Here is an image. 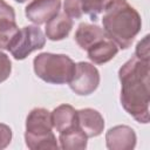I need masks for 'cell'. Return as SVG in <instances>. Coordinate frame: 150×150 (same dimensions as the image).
<instances>
[{
	"instance_id": "cell-9",
	"label": "cell",
	"mask_w": 150,
	"mask_h": 150,
	"mask_svg": "<svg viewBox=\"0 0 150 150\" xmlns=\"http://www.w3.org/2000/svg\"><path fill=\"white\" fill-rule=\"evenodd\" d=\"M77 127L87 135L88 138L100 136L104 129V118L95 109L84 108L76 110Z\"/></svg>"
},
{
	"instance_id": "cell-4",
	"label": "cell",
	"mask_w": 150,
	"mask_h": 150,
	"mask_svg": "<svg viewBox=\"0 0 150 150\" xmlns=\"http://www.w3.org/2000/svg\"><path fill=\"white\" fill-rule=\"evenodd\" d=\"M76 63L66 54L41 53L33 60L34 73L50 84L68 83L74 75Z\"/></svg>"
},
{
	"instance_id": "cell-19",
	"label": "cell",
	"mask_w": 150,
	"mask_h": 150,
	"mask_svg": "<svg viewBox=\"0 0 150 150\" xmlns=\"http://www.w3.org/2000/svg\"><path fill=\"white\" fill-rule=\"evenodd\" d=\"M149 38H150L149 35H145L136 45V50H135L134 55L137 56L141 60L149 61V57H150V53H149Z\"/></svg>"
},
{
	"instance_id": "cell-18",
	"label": "cell",
	"mask_w": 150,
	"mask_h": 150,
	"mask_svg": "<svg viewBox=\"0 0 150 150\" xmlns=\"http://www.w3.org/2000/svg\"><path fill=\"white\" fill-rule=\"evenodd\" d=\"M12 73V62L9 57L0 50V83L6 81Z\"/></svg>"
},
{
	"instance_id": "cell-21",
	"label": "cell",
	"mask_w": 150,
	"mask_h": 150,
	"mask_svg": "<svg viewBox=\"0 0 150 150\" xmlns=\"http://www.w3.org/2000/svg\"><path fill=\"white\" fill-rule=\"evenodd\" d=\"M1 20H12L15 21V12L11 5L5 0H0V21Z\"/></svg>"
},
{
	"instance_id": "cell-22",
	"label": "cell",
	"mask_w": 150,
	"mask_h": 150,
	"mask_svg": "<svg viewBox=\"0 0 150 150\" xmlns=\"http://www.w3.org/2000/svg\"><path fill=\"white\" fill-rule=\"evenodd\" d=\"M14 1H16V2H19V4H22V2H26L27 0H14Z\"/></svg>"
},
{
	"instance_id": "cell-20",
	"label": "cell",
	"mask_w": 150,
	"mask_h": 150,
	"mask_svg": "<svg viewBox=\"0 0 150 150\" xmlns=\"http://www.w3.org/2000/svg\"><path fill=\"white\" fill-rule=\"evenodd\" d=\"M12 129L4 123H0V150L7 148L12 141Z\"/></svg>"
},
{
	"instance_id": "cell-7",
	"label": "cell",
	"mask_w": 150,
	"mask_h": 150,
	"mask_svg": "<svg viewBox=\"0 0 150 150\" xmlns=\"http://www.w3.org/2000/svg\"><path fill=\"white\" fill-rule=\"evenodd\" d=\"M61 0H32L25 8L26 18L39 26L48 22L60 13Z\"/></svg>"
},
{
	"instance_id": "cell-16",
	"label": "cell",
	"mask_w": 150,
	"mask_h": 150,
	"mask_svg": "<svg viewBox=\"0 0 150 150\" xmlns=\"http://www.w3.org/2000/svg\"><path fill=\"white\" fill-rule=\"evenodd\" d=\"M112 0H79L83 14L89 15L93 21L97 20L98 15L105 9V7Z\"/></svg>"
},
{
	"instance_id": "cell-1",
	"label": "cell",
	"mask_w": 150,
	"mask_h": 150,
	"mask_svg": "<svg viewBox=\"0 0 150 150\" xmlns=\"http://www.w3.org/2000/svg\"><path fill=\"white\" fill-rule=\"evenodd\" d=\"M150 62L137 56L129 59L118 70L121 104L138 123H149Z\"/></svg>"
},
{
	"instance_id": "cell-14",
	"label": "cell",
	"mask_w": 150,
	"mask_h": 150,
	"mask_svg": "<svg viewBox=\"0 0 150 150\" xmlns=\"http://www.w3.org/2000/svg\"><path fill=\"white\" fill-rule=\"evenodd\" d=\"M88 137L79 128L75 127L68 131L60 132L59 135V148L66 150H83L87 148Z\"/></svg>"
},
{
	"instance_id": "cell-8",
	"label": "cell",
	"mask_w": 150,
	"mask_h": 150,
	"mask_svg": "<svg viewBox=\"0 0 150 150\" xmlns=\"http://www.w3.org/2000/svg\"><path fill=\"white\" fill-rule=\"evenodd\" d=\"M136 141V132L129 125H115L105 132V144L109 150H132Z\"/></svg>"
},
{
	"instance_id": "cell-5",
	"label": "cell",
	"mask_w": 150,
	"mask_h": 150,
	"mask_svg": "<svg viewBox=\"0 0 150 150\" xmlns=\"http://www.w3.org/2000/svg\"><path fill=\"white\" fill-rule=\"evenodd\" d=\"M46 45V35L38 26H26L19 29L7 50L15 60H25L30 53L42 49Z\"/></svg>"
},
{
	"instance_id": "cell-10",
	"label": "cell",
	"mask_w": 150,
	"mask_h": 150,
	"mask_svg": "<svg viewBox=\"0 0 150 150\" xmlns=\"http://www.w3.org/2000/svg\"><path fill=\"white\" fill-rule=\"evenodd\" d=\"M118 46L108 36L87 49L88 59L95 64H103L112 60L118 53Z\"/></svg>"
},
{
	"instance_id": "cell-2",
	"label": "cell",
	"mask_w": 150,
	"mask_h": 150,
	"mask_svg": "<svg viewBox=\"0 0 150 150\" xmlns=\"http://www.w3.org/2000/svg\"><path fill=\"white\" fill-rule=\"evenodd\" d=\"M102 25L107 36L118 48L127 49L141 32L142 19L127 0H112L104 9Z\"/></svg>"
},
{
	"instance_id": "cell-17",
	"label": "cell",
	"mask_w": 150,
	"mask_h": 150,
	"mask_svg": "<svg viewBox=\"0 0 150 150\" xmlns=\"http://www.w3.org/2000/svg\"><path fill=\"white\" fill-rule=\"evenodd\" d=\"M63 12L71 19H80L83 15V11L79 0H64Z\"/></svg>"
},
{
	"instance_id": "cell-3",
	"label": "cell",
	"mask_w": 150,
	"mask_h": 150,
	"mask_svg": "<svg viewBox=\"0 0 150 150\" xmlns=\"http://www.w3.org/2000/svg\"><path fill=\"white\" fill-rule=\"evenodd\" d=\"M26 145L30 150L57 149V139L53 132L52 112L45 108H34L26 118Z\"/></svg>"
},
{
	"instance_id": "cell-13",
	"label": "cell",
	"mask_w": 150,
	"mask_h": 150,
	"mask_svg": "<svg viewBox=\"0 0 150 150\" xmlns=\"http://www.w3.org/2000/svg\"><path fill=\"white\" fill-rule=\"evenodd\" d=\"M52 122L59 134L68 131L77 127L76 110L70 104H60L52 111Z\"/></svg>"
},
{
	"instance_id": "cell-15",
	"label": "cell",
	"mask_w": 150,
	"mask_h": 150,
	"mask_svg": "<svg viewBox=\"0 0 150 150\" xmlns=\"http://www.w3.org/2000/svg\"><path fill=\"white\" fill-rule=\"evenodd\" d=\"M19 32V27L15 21L1 20L0 21V50L8 49L14 38Z\"/></svg>"
},
{
	"instance_id": "cell-11",
	"label": "cell",
	"mask_w": 150,
	"mask_h": 150,
	"mask_svg": "<svg viewBox=\"0 0 150 150\" xmlns=\"http://www.w3.org/2000/svg\"><path fill=\"white\" fill-rule=\"evenodd\" d=\"M73 28V19L64 12L59 13L48 22H46L45 33L46 38L52 41H60L66 39Z\"/></svg>"
},
{
	"instance_id": "cell-12",
	"label": "cell",
	"mask_w": 150,
	"mask_h": 150,
	"mask_svg": "<svg viewBox=\"0 0 150 150\" xmlns=\"http://www.w3.org/2000/svg\"><path fill=\"white\" fill-rule=\"evenodd\" d=\"M105 36L107 34L104 33L103 28H101L100 26L82 22L79 25L74 38L79 47L83 50H87L88 48H90L93 45L104 39Z\"/></svg>"
},
{
	"instance_id": "cell-6",
	"label": "cell",
	"mask_w": 150,
	"mask_h": 150,
	"mask_svg": "<svg viewBox=\"0 0 150 150\" xmlns=\"http://www.w3.org/2000/svg\"><path fill=\"white\" fill-rule=\"evenodd\" d=\"M68 83L75 94L87 96L97 89L100 84V73L94 64L81 61L76 63L74 75Z\"/></svg>"
}]
</instances>
